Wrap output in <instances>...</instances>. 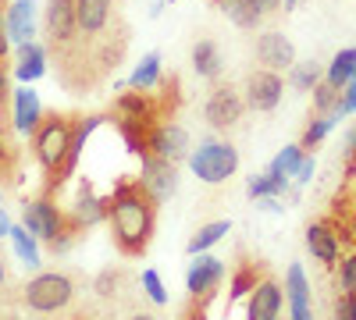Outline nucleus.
Wrapping results in <instances>:
<instances>
[{
    "label": "nucleus",
    "mask_w": 356,
    "mask_h": 320,
    "mask_svg": "<svg viewBox=\"0 0 356 320\" xmlns=\"http://www.w3.org/2000/svg\"><path fill=\"white\" fill-rule=\"evenodd\" d=\"M157 221V199L143 189V182H118L111 196V231L125 256H139L150 246Z\"/></svg>",
    "instance_id": "obj_1"
},
{
    "label": "nucleus",
    "mask_w": 356,
    "mask_h": 320,
    "mask_svg": "<svg viewBox=\"0 0 356 320\" xmlns=\"http://www.w3.org/2000/svg\"><path fill=\"white\" fill-rule=\"evenodd\" d=\"M72 139H75V125L65 118V114H47V118L40 121L33 142H36V157H40L47 174H54L57 167L65 164Z\"/></svg>",
    "instance_id": "obj_2"
},
{
    "label": "nucleus",
    "mask_w": 356,
    "mask_h": 320,
    "mask_svg": "<svg viewBox=\"0 0 356 320\" xmlns=\"http://www.w3.org/2000/svg\"><path fill=\"white\" fill-rule=\"evenodd\" d=\"M189 167L200 182L207 185H221L225 178H232L235 167H239V153H235L228 142H200V150L189 153Z\"/></svg>",
    "instance_id": "obj_3"
},
{
    "label": "nucleus",
    "mask_w": 356,
    "mask_h": 320,
    "mask_svg": "<svg viewBox=\"0 0 356 320\" xmlns=\"http://www.w3.org/2000/svg\"><path fill=\"white\" fill-rule=\"evenodd\" d=\"M75 296V288H72V278L68 274H36L33 281L25 285V306L29 310H40V313H57V310H65Z\"/></svg>",
    "instance_id": "obj_4"
},
{
    "label": "nucleus",
    "mask_w": 356,
    "mask_h": 320,
    "mask_svg": "<svg viewBox=\"0 0 356 320\" xmlns=\"http://www.w3.org/2000/svg\"><path fill=\"white\" fill-rule=\"evenodd\" d=\"M79 36V11H75V0H50L47 4V40L50 50L61 53L75 43Z\"/></svg>",
    "instance_id": "obj_5"
},
{
    "label": "nucleus",
    "mask_w": 356,
    "mask_h": 320,
    "mask_svg": "<svg viewBox=\"0 0 356 320\" xmlns=\"http://www.w3.org/2000/svg\"><path fill=\"white\" fill-rule=\"evenodd\" d=\"M243 110H246V100L239 96L235 85H214L211 96H207L203 118L211 128H232V125H239Z\"/></svg>",
    "instance_id": "obj_6"
},
{
    "label": "nucleus",
    "mask_w": 356,
    "mask_h": 320,
    "mask_svg": "<svg viewBox=\"0 0 356 320\" xmlns=\"http://www.w3.org/2000/svg\"><path fill=\"white\" fill-rule=\"evenodd\" d=\"M22 224H25L29 231H33L36 239H47V242H54L57 235H65V214L57 210L50 199H36V203H25Z\"/></svg>",
    "instance_id": "obj_7"
},
{
    "label": "nucleus",
    "mask_w": 356,
    "mask_h": 320,
    "mask_svg": "<svg viewBox=\"0 0 356 320\" xmlns=\"http://www.w3.org/2000/svg\"><path fill=\"white\" fill-rule=\"evenodd\" d=\"M139 182H143V189L150 192L157 203H164V199L175 192V182H178L175 160H164V157H157V153L143 157V174H139Z\"/></svg>",
    "instance_id": "obj_8"
},
{
    "label": "nucleus",
    "mask_w": 356,
    "mask_h": 320,
    "mask_svg": "<svg viewBox=\"0 0 356 320\" xmlns=\"http://www.w3.org/2000/svg\"><path fill=\"white\" fill-rule=\"evenodd\" d=\"M282 75L278 71H253L250 78H246V107H253V110H275L278 107V100H282Z\"/></svg>",
    "instance_id": "obj_9"
},
{
    "label": "nucleus",
    "mask_w": 356,
    "mask_h": 320,
    "mask_svg": "<svg viewBox=\"0 0 356 320\" xmlns=\"http://www.w3.org/2000/svg\"><path fill=\"white\" fill-rule=\"evenodd\" d=\"M257 61L267 71H285V68L296 65V50H292V43L282 33H267V36L257 40Z\"/></svg>",
    "instance_id": "obj_10"
},
{
    "label": "nucleus",
    "mask_w": 356,
    "mask_h": 320,
    "mask_svg": "<svg viewBox=\"0 0 356 320\" xmlns=\"http://www.w3.org/2000/svg\"><path fill=\"white\" fill-rule=\"evenodd\" d=\"M150 153L178 164L182 157H189V132L178 128V125H157L154 135H150Z\"/></svg>",
    "instance_id": "obj_11"
},
{
    "label": "nucleus",
    "mask_w": 356,
    "mask_h": 320,
    "mask_svg": "<svg viewBox=\"0 0 356 320\" xmlns=\"http://www.w3.org/2000/svg\"><path fill=\"white\" fill-rule=\"evenodd\" d=\"M221 11L239 25V28H257L267 11H275L282 0H218Z\"/></svg>",
    "instance_id": "obj_12"
},
{
    "label": "nucleus",
    "mask_w": 356,
    "mask_h": 320,
    "mask_svg": "<svg viewBox=\"0 0 356 320\" xmlns=\"http://www.w3.org/2000/svg\"><path fill=\"white\" fill-rule=\"evenodd\" d=\"M278 313H282V288L275 281H260L250 292L246 320H278Z\"/></svg>",
    "instance_id": "obj_13"
},
{
    "label": "nucleus",
    "mask_w": 356,
    "mask_h": 320,
    "mask_svg": "<svg viewBox=\"0 0 356 320\" xmlns=\"http://www.w3.org/2000/svg\"><path fill=\"white\" fill-rule=\"evenodd\" d=\"M221 274H225V264L221 260H214V256H200L196 264L189 267V274H186V288L193 296H207L211 288L221 281Z\"/></svg>",
    "instance_id": "obj_14"
},
{
    "label": "nucleus",
    "mask_w": 356,
    "mask_h": 320,
    "mask_svg": "<svg viewBox=\"0 0 356 320\" xmlns=\"http://www.w3.org/2000/svg\"><path fill=\"white\" fill-rule=\"evenodd\" d=\"M40 121H43L40 96L25 85V90H18V93H15V128H18L22 135H36Z\"/></svg>",
    "instance_id": "obj_15"
},
{
    "label": "nucleus",
    "mask_w": 356,
    "mask_h": 320,
    "mask_svg": "<svg viewBox=\"0 0 356 320\" xmlns=\"http://www.w3.org/2000/svg\"><path fill=\"white\" fill-rule=\"evenodd\" d=\"M104 217H111V199H97V196H93V185L82 182L72 221H75L79 228H82V224L89 228V224H97V221H104Z\"/></svg>",
    "instance_id": "obj_16"
},
{
    "label": "nucleus",
    "mask_w": 356,
    "mask_h": 320,
    "mask_svg": "<svg viewBox=\"0 0 356 320\" xmlns=\"http://www.w3.org/2000/svg\"><path fill=\"white\" fill-rule=\"evenodd\" d=\"M289 306H292L289 320H314V313H310V285H307V274H303L300 264L289 267Z\"/></svg>",
    "instance_id": "obj_17"
},
{
    "label": "nucleus",
    "mask_w": 356,
    "mask_h": 320,
    "mask_svg": "<svg viewBox=\"0 0 356 320\" xmlns=\"http://www.w3.org/2000/svg\"><path fill=\"white\" fill-rule=\"evenodd\" d=\"M307 249L321 260L324 267H335V264H339V239H335L332 228L310 224V228H307Z\"/></svg>",
    "instance_id": "obj_18"
},
{
    "label": "nucleus",
    "mask_w": 356,
    "mask_h": 320,
    "mask_svg": "<svg viewBox=\"0 0 356 320\" xmlns=\"http://www.w3.org/2000/svg\"><path fill=\"white\" fill-rule=\"evenodd\" d=\"M33 28H36L33 4H29V0H15V4L8 8V33H11V43H18V47L33 43Z\"/></svg>",
    "instance_id": "obj_19"
},
{
    "label": "nucleus",
    "mask_w": 356,
    "mask_h": 320,
    "mask_svg": "<svg viewBox=\"0 0 356 320\" xmlns=\"http://www.w3.org/2000/svg\"><path fill=\"white\" fill-rule=\"evenodd\" d=\"M353 78H356V47H346V50H339V53L332 57L328 71H324V82H332L335 90L342 93Z\"/></svg>",
    "instance_id": "obj_20"
},
{
    "label": "nucleus",
    "mask_w": 356,
    "mask_h": 320,
    "mask_svg": "<svg viewBox=\"0 0 356 320\" xmlns=\"http://www.w3.org/2000/svg\"><path fill=\"white\" fill-rule=\"evenodd\" d=\"M43 71H47V50H43L40 43L18 47V68H15V75H18L22 82H33V78H40Z\"/></svg>",
    "instance_id": "obj_21"
},
{
    "label": "nucleus",
    "mask_w": 356,
    "mask_h": 320,
    "mask_svg": "<svg viewBox=\"0 0 356 320\" xmlns=\"http://www.w3.org/2000/svg\"><path fill=\"white\" fill-rule=\"evenodd\" d=\"M193 65H196V71L203 75V78H218L221 75V50L214 47V40H200L196 47H193Z\"/></svg>",
    "instance_id": "obj_22"
},
{
    "label": "nucleus",
    "mask_w": 356,
    "mask_h": 320,
    "mask_svg": "<svg viewBox=\"0 0 356 320\" xmlns=\"http://www.w3.org/2000/svg\"><path fill=\"white\" fill-rule=\"evenodd\" d=\"M132 90H154V85L161 82V53H146L143 61H139V68L132 71Z\"/></svg>",
    "instance_id": "obj_23"
},
{
    "label": "nucleus",
    "mask_w": 356,
    "mask_h": 320,
    "mask_svg": "<svg viewBox=\"0 0 356 320\" xmlns=\"http://www.w3.org/2000/svg\"><path fill=\"white\" fill-rule=\"evenodd\" d=\"M285 174H275V171H267V174H253L250 178V185H246V192H250V199H264V196H278V192H285Z\"/></svg>",
    "instance_id": "obj_24"
},
{
    "label": "nucleus",
    "mask_w": 356,
    "mask_h": 320,
    "mask_svg": "<svg viewBox=\"0 0 356 320\" xmlns=\"http://www.w3.org/2000/svg\"><path fill=\"white\" fill-rule=\"evenodd\" d=\"M8 239L15 242V253L22 256V264L40 267V249H36V239H33V231H29L25 224H22V228H11V235H8Z\"/></svg>",
    "instance_id": "obj_25"
},
{
    "label": "nucleus",
    "mask_w": 356,
    "mask_h": 320,
    "mask_svg": "<svg viewBox=\"0 0 356 320\" xmlns=\"http://www.w3.org/2000/svg\"><path fill=\"white\" fill-rule=\"evenodd\" d=\"M228 235V221H214V224H203L196 235L189 239V253L196 256V253H203V249H211L218 239H225Z\"/></svg>",
    "instance_id": "obj_26"
},
{
    "label": "nucleus",
    "mask_w": 356,
    "mask_h": 320,
    "mask_svg": "<svg viewBox=\"0 0 356 320\" xmlns=\"http://www.w3.org/2000/svg\"><path fill=\"white\" fill-rule=\"evenodd\" d=\"M303 160H307V153H303V146H285L275 160H271V167H267V171H275V174H285V178H289V174H296V171H300L303 167Z\"/></svg>",
    "instance_id": "obj_27"
},
{
    "label": "nucleus",
    "mask_w": 356,
    "mask_h": 320,
    "mask_svg": "<svg viewBox=\"0 0 356 320\" xmlns=\"http://www.w3.org/2000/svg\"><path fill=\"white\" fill-rule=\"evenodd\" d=\"M321 82V65L317 61H303V65H292V90L300 93H314V85Z\"/></svg>",
    "instance_id": "obj_28"
},
{
    "label": "nucleus",
    "mask_w": 356,
    "mask_h": 320,
    "mask_svg": "<svg viewBox=\"0 0 356 320\" xmlns=\"http://www.w3.org/2000/svg\"><path fill=\"white\" fill-rule=\"evenodd\" d=\"M335 121H339L335 114H317V118L310 121V128H307V135H303V142H300V146H303V150H314L317 142H321L324 135H328V132L335 128Z\"/></svg>",
    "instance_id": "obj_29"
},
{
    "label": "nucleus",
    "mask_w": 356,
    "mask_h": 320,
    "mask_svg": "<svg viewBox=\"0 0 356 320\" xmlns=\"http://www.w3.org/2000/svg\"><path fill=\"white\" fill-rule=\"evenodd\" d=\"M339 100H342V96H339V90H335L332 82L321 78V82L314 85V110H317V114H335Z\"/></svg>",
    "instance_id": "obj_30"
},
{
    "label": "nucleus",
    "mask_w": 356,
    "mask_h": 320,
    "mask_svg": "<svg viewBox=\"0 0 356 320\" xmlns=\"http://www.w3.org/2000/svg\"><path fill=\"white\" fill-rule=\"evenodd\" d=\"M143 288H146V296H150L157 306H161V303H168V292H164V285H161L157 271H143Z\"/></svg>",
    "instance_id": "obj_31"
},
{
    "label": "nucleus",
    "mask_w": 356,
    "mask_h": 320,
    "mask_svg": "<svg viewBox=\"0 0 356 320\" xmlns=\"http://www.w3.org/2000/svg\"><path fill=\"white\" fill-rule=\"evenodd\" d=\"M356 110V78L346 85V90H342V100H339V107H335V118L342 121L346 118V114H353Z\"/></svg>",
    "instance_id": "obj_32"
},
{
    "label": "nucleus",
    "mask_w": 356,
    "mask_h": 320,
    "mask_svg": "<svg viewBox=\"0 0 356 320\" xmlns=\"http://www.w3.org/2000/svg\"><path fill=\"white\" fill-rule=\"evenodd\" d=\"M335 320H356V296L353 292H342L335 299Z\"/></svg>",
    "instance_id": "obj_33"
},
{
    "label": "nucleus",
    "mask_w": 356,
    "mask_h": 320,
    "mask_svg": "<svg viewBox=\"0 0 356 320\" xmlns=\"http://www.w3.org/2000/svg\"><path fill=\"white\" fill-rule=\"evenodd\" d=\"M339 285H342V292H353L356 296V256H349L342 271H339Z\"/></svg>",
    "instance_id": "obj_34"
},
{
    "label": "nucleus",
    "mask_w": 356,
    "mask_h": 320,
    "mask_svg": "<svg viewBox=\"0 0 356 320\" xmlns=\"http://www.w3.org/2000/svg\"><path fill=\"white\" fill-rule=\"evenodd\" d=\"M11 90H8V68H4V61H0V125H4V118H8V107H11Z\"/></svg>",
    "instance_id": "obj_35"
},
{
    "label": "nucleus",
    "mask_w": 356,
    "mask_h": 320,
    "mask_svg": "<svg viewBox=\"0 0 356 320\" xmlns=\"http://www.w3.org/2000/svg\"><path fill=\"white\" fill-rule=\"evenodd\" d=\"M253 288H257V281H253V271H243L239 278L232 281V292H228V299H239V296L253 292Z\"/></svg>",
    "instance_id": "obj_36"
},
{
    "label": "nucleus",
    "mask_w": 356,
    "mask_h": 320,
    "mask_svg": "<svg viewBox=\"0 0 356 320\" xmlns=\"http://www.w3.org/2000/svg\"><path fill=\"white\" fill-rule=\"evenodd\" d=\"M310 178H314V160L307 157V160H303V167H300V171H296V182H300V185H307Z\"/></svg>",
    "instance_id": "obj_37"
},
{
    "label": "nucleus",
    "mask_w": 356,
    "mask_h": 320,
    "mask_svg": "<svg viewBox=\"0 0 356 320\" xmlns=\"http://www.w3.org/2000/svg\"><path fill=\"white\" fill-rule=\"evenodd\" d=\"M8 36H11V33H8V22L0 18V61L8 57V47H11V40H8Z\"/></svg>",
    "instance_id": "obj_38"
},
{
    "label": "nucleus",
    "mask_w": 356,
    "mask_h": 320,
    "mask_svg": "<svg viewBox=\"0 0 356 320\" xmlns=\"http://www.w3.org/2000/svg\"><path fill=\"white\" fill-rule=\"evenodd\" d=\"M4 235H11V221L4 217V210H0V239H4Z\"/></svg>",
    "instance_id": "obj_39"
},
{
    "label": "nucleus",
    "mask_w": 356,
    "mask_h": 320,
    "mask_svg": "<svg viewBox=\"0 0 356 320\" xmlns=\"http://www.w3.org/2000/svg\"><path fill=\"white\" fill-rule=\"evenodd\" d=\"M296 4H300V0H282V8H285V15H289V11H296Z\"/></svg>",
    "instance_id": "obj_40"
},
{
    "label": "nucleus",
    "mask_w": 356,
    "mask_h": 320,
    "mask_svg": "<svg viewBox=\"0 0 356 320\" xmlns=\"http://www.w3.org/2000/svg\"><path fill=\"white\" fill-rule=\"evenodd\" d=\"M132 320H157V317H154V313H136Z\"/></svg>",
    "instance_id": "obj_41"
},
{
    "label": "nucleus",
    "mask_w": 356,
    "mask_h": 320,
    "mask_svg": "<svg viewBox=\"0 0 356 320\" xmlns=\"http://www.w3.org/2000/svg\"><path fill=\"white\" fill-rule=\"evenodd\" d=\"M4 274H8V267H4V260H0V285H4Z\"/></svg>",
    "instance_id": "obj_42"
},
{
    "label": "nucleus",
    "mask_w": 356,
    "mask_h": 320,
    "mask_svg": "<svg viewBox=\"0 0 356 320\" xmlns=\"http://www.w3.org/2000/svg\"><path fill=\"white\" fill-rule=\"evenodd\" d=\"M0 160H4V139H0Z\"/></svg>",
    "instance_id": "obj_43"
},
{
    "label": "nucleus",
    "mask_w": 356,
    "mask_h": 320,
    "mask_svg": "<svg viewBox=\"0 0 356 320\" xmlns=\"http://www.w3.org/2000/svg\"><path fill=\"white\" fill-rule=\"evenodd\" d=\"M8 320H22V317H8Z\"/></svg>",
    "instance_id": "obj_44"
},
{
    "label": "nucleus",
    "mask_w": 356,
    "mask_h": 320,
    "mask_svg": "<svg viewBox=\"0 0 356 320\" xmlns=\"http://www.w3.org/2000/svg\"><path fill=\"white\" fill-rule=\"evenodd\" d=\"M171 4H175V0H171Z\"/></svg>",
    "instance_id": "obj_45"
},
{
    "label": "nucleus",
    "mask_w": 356,
    "mask_h": 320,
    "mask_svg": "<svg viewBox=\"0 0 356 320\" xmlns=\"http://www.w3.org/2000/svg\"><path fill=\"white\" fill-rule=\"evenodd\" d=\"M200 320H203V317H200Z\"/></svg>",
    "instance_id": "obj_46"
}]
</instances>
